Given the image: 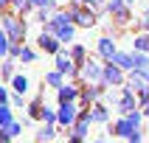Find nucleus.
<instances>
[{"instance_id":"6","label":"nucleus","mask_w":149,"mask_h":143,"mask_svg":"<svg viewBox=\"0 0 149 143\" xmlns=\"http://www.w3.org/2000/svg\"><path fill=\"white\" fill-rule=\"evenodd\" d=\"M73 95H76V90H73V87H62V90H59V98H62V101H70Z\"/></svg>"},{"instance_id":"18","label":"nucleus","mask_w":149,"mask_h":143,"mask_svg":"<svg viewBox=\"0 0 149 143\" xmlns=\"http://www.w3.org/2000/svg\"><path fill=\"white\" fill-rule=\"evenodd\" d=\"M34 3H37V6H42V3H48V0H34Z\"/></svg>"},{"instance_id":"7","label":"nucleus","mask_w":149,"mask_h":143,"mask_svg":"<svg viewBox=\"0 0 149 143\" xmlns=\"http://www.w3.org/2000/svg\"><path fill=\"white\" fill-rule=\"evenodd\" d=\"M104 76H107V82H113V84L121 82V73H118L116 67H107V73H104Z\"/></svg>"},{"instance_id":"17","label":"nucleus","mask_w":149,"mask_h":143,"mask_svg":"<svg viewBox=\"0 0 149 143\" xmlns=\"http://www.w3.org/2000/svg\"><path fill=\"white\" fill-rule=\"evenodd\" d=\"M20 56H23V62H31L34 53H31V50H20Z\"/></svg>"},{"instance_id":"10","label":"nucleus","mask_w":149,"mask_h":143,"mask_svg":"<svg viewBox=\"0 0 149 143\" xmlns=\"http://www.w3.org/2000/svg\"><path fill=\"white\" fill-rule=\"evenodd\" d=\"M84 76H87V79H99V67H96V65H87V67H84Z\"/></svg>"},{"instance_id":"12","label":"nucleus","mask_w":149,"mask_h":143,"mask_svg":"<svg viewBox=\"0 0 149 143\" xmlns=\"http://www.w3.org/2000/svg\"><path fill=\"white\" fill-rule=\"evenodd\" d=\"M93 23H96L93 14H79V25H93Z\"/></svg>"},{"instance_id":"8","label":"nucleus","mask_w":149,"mask_h":143,"mask_svg":"<svg viewBox=\"0 0 149 143\" xmlns=\"http://www.w3.org/2000/svg\"><path fill=\"white\" fill-rule=\"evenodd\" d=\"M14 87H17V93H25V90H28V79H25V76L14 79Z\"/></svg>"},{"instance_id":"1","label":"nucleus","mask_w":149,"mask_h":143,"mask_svg":"<svg viewBox=\"0 0 149 143\" xmlns=\"http://www.w3.org/2000/svg\"><path fill=\"white\" fill-rule=\"evenodd\" d=\"M51 28L62 37V39H70V34H73V28H70V23H65V17H56L54 23H51Z\"/></svg>"},{"instance_id":"14","label":"nucleus","mask_w":149,"mask_h":143,"mask_svg":"<svg viewBox=\"0 0 149 143\" xmlns=\"http://www.w3.org/2000/svg\"><path fill=\"white\" fill-rule=\"evenodd\" d=\"M135 48H141V50H149V39H146V37H138V39H135Z\"/></svg>"},{"instance_id":"15","label":"nucleus","mask_w":149,"mask_h":143,"mask_svg":"<svg viewBox=\"0 0 149 143\" xmlns=\"http://www.w3.org/2000/svg\"><path fill=\"white\" fill-rule=\"evenodd\" d=\"M132 62H135V67L141 70V67H146V56H132Z\"/></svg>"},{"instance_id":"19","label":"nucleus","mask_w":149,"mask_h":143,"mask_svg":"<svg viewBox=\"0 0 149 143\" xmlns=\"http://www.w3.org/2000/svg\"><path fill=\"white\" fill-rule=\"evenodd\" d=\"M3 3H6V0H3Z\"/></svg>"},{"instance_id":"16","label":"nucleus","mask_w":149,"mask_h":143,"mask_svg":"<svg viewBox=\"0 0 149 143\" xmlns=\"http://www.w3.org/2000/svg\"><path fill=\"white\" fill-rule=\"evenodd\" d=\"M93 118H96V121H104V118H107V112H104L101 107H96V112H93Z\"/></svg>"},{"instance_id":"11","label":"nucleus","mask_w":149,"mask_h":143,"mask_svg":"<svg viewBox=\"0 0 149 143\" xmlns=\"http://www.w3.org/2000/svg\"><path fill=\"white\" fill-rule=\"evenodd\" d=\"M0 121H3V126H6V124H11V109H8V107H3V109H0Z\"/></svg>"},{"instance_id":"5","label":"nucleus","mask_w":149,"mask_h":143,"mask_svg":"<svg viewBox=\"0 0 149 143\" xmlns=\"http://www.w3.org/2000/svg\"><path fill=\"white\" fill-rule=\"evenodd\" d=\"M99 48H101V56H107V59H113V56H116V48H113V42H110V39H101V45H99Z\"/></svg>"},{"instance_id":"13","label":"nucleus","mask_w":149,"mask_h":143,"mask_svg":"<svg viewBox=\"0 0 149 143\" xmlns=\"http://www.w3.org/2000/svg\"><path fill=\"white\" fill-rule=\"evenodd\" d=\"M56 65H59V70H62V73H65V70H68V73H70V59L59 56V62H56Z\"/></svg>"},{"instance_id":"3","label":"nucleus","mask_w":149,"mask_h":143,"mask_svg":"<svg viewBox=\"0 0 149 143\" xmlns=\"http://www.w3.org/2000/svg\"><path fill=\"white\" fill-rule=\"evenodd\" d=\"M73 118H76V109L70 107V104H65V107L59 109V121H62V124H70Z\"/></svg>"},{"instance_id":"9","label":"nucleus","mask_w":149,"mask_h":143,"mask_svg":"<svg viewBox=\"0 0 149 143\" xmlns=\"http://www.w3.org/2000/svg\"><path fill=\"white\" fill-rule=\"evenodd\" d=\"M116 62L121 67H135V62H132V56H116Z\"/></svg>"},{"instance_id":"20","label":"nucleus","mask_w":149,"mask_h":143,"mask_svg":"<svg viewBox=\"0 0 149 143\" xmlns=\"http://www.w3.org/2000/svg\"><path fill=\"white\" fill-rule=\"evenodd\" d=\"M146 112H149V109H146Z\"/></svg>"},{"instance_id":"2","label":"nucleus","mask_w":149,"mask_h":143,"mask_svg":"<svg viewBox=\"0 0 149 143\" xmlns=\"http://www.w3.org/2000/svg\"><path fill=\"white\" fill-rule=\"evenodd\" d=\"M6 31L11 34V37H14V39H20V37H23L25 34V28L20 23H17V20H11V17H6Z\"/></svg>"},{"instance_id":"4","label":"nucleus","mask_w":149,"mask_h":143,"mask_svg":"<svg viewBox=\"0 0 149 143\" xmlns=\"http://www.w3.org/2000/svg\"><path fill=\"white\" fill-rule=\"evenodd\" d=\"M40 48H42V50H56L59 45H56L54 37H45V34H42V37H40Z\"/></svg>"}]
</instances>
